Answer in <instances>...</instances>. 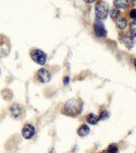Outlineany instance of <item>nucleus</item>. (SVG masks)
I'll use <instances>...</instances> for the list:
<instances>
[{
    "mask_svg": "<svg viewBox=\"0 0 136 153\" xmlns=\"http://www.w3.org/2000/svg\"><path fill=\"white\" fill-rule=\"evenodd\" d=\"M93 29H95V33L98 37L103 38V37H106V35H107V31L105 29V26H104L103 22L100 21V19H96L95 22Z\"/></svg>",
    "mask_w": 136,
    "mask_h": 153,
    "instance_id": "obj_4",
    "label": "nucleus"
},
{
    "mask_svg": "<svg viewBox=\"0 0 136 153\" xmlns=\"http://www.w3.org/2000/svg\"><path fill=\"white\" fill-rule=\"evenodd\" d=\"M134 66H135V70H136V59H135V61H134Z\"/></svg>",
    "mask_w": 136,
    "mask_h": 153,
    "instance_id": "obj_18",
    "label": "nucleus"
},
{
    "mask_svg": "<svg viewBox=\"0 0 136 153\" xmlns=\"http://www.w3.org/2000/svg\"><path fill=\"white\" fill-rule=\"evenodd\" d=\"M126 26H127V22H126V19H125L121 18V19H119L117 21V27H118L119 29H121V30L125 29V28H126Z\"/></svg>",
    "mask_w": 136,
    "mask_h": 153,
    "instance_id": "obj_10",
    "label": "nucleus"
},
{
    "mask_svg": "<svg viewBox=\"0 0 136 153\" xmlns=\"http://www.w3.org/2000/svg\"><path fill=\"white\" fill-rule=\"evenodd\" d=\"M81 110H82V102L78 98H72L64 105V112L71 117L77 115L81 112Z\"/></svg>",
    "mask_w": 136,
    "mask_h": 153,
    "instance_id": "obj_1",
    "label": "nucleus"
},
{
    "mask_svg": "<svg viewBox=\"0 0 136 153\" xmlns=\"http://www.w3.org/2000/svg\"><path fill=\"white\" fill-rule=\"evenodd\" d=\"M95 10H96V18H98V19H104L108 16L109 5L104 1L98 2L95 6Z\"/></svg>",
    "mask_w": 136,
    "mask_h": 153,
    "instance_id": "obj_2",
    "label": "nucleus"
},
{
    "mask_svg": "<svg viewBox=\"0 0 136 153\" xmlns=\"http://www.w3.org/2000/svg\"><path fill=\"white\" fill-rule=\"evenodd\" d=\"M131 34L133 37H136V19L135 21L132 22V25H131Z\"/></svg>",
    "mask_w": 136,
    "mask_h": 153,
    "instance_id": "obj_12",
    "label": "nucleus"
},
{
    "mask_svg": "<svg viewBox=\"0 0 136 153\" xmlns=\"http://www.w3.org/2000/svg\"><path fill=\"white\" fill-rule=\"evenodd\" d=\"M130 18L133 19H136V9H132V10L130 11Z\"/></svg>",
    "mask_w": 136,
    "mask_h": 153,
    "instance_id": "obj_15",
    "label": "nucleus"
},
{
    "mask_svg": "<svg viewBox=\"0 0 136 153\" xmlns=\"http://www.w3.org/2000/svg\"><path fill=\"white\" fill-rule=\"evenodd\" d=\"M21 113H23V109H21V107L19 105L14 104V105H12L10 107V114L13 117L18 118L19 117H21Z\"/></svg>",
    "mask_w": 136,
    "mask_h": 153,
    "instance_id": "obj_7",
    "label": "nucleus"
},
{
    "mask_svg": "<svg viewBox=\"0 0 136 153\" xmlns=\"http://www.w3.org/2000/svg\"><path fill=\"white\" fill-rule=\"evenodd\" d=\"M78 135L80 136V137H83V136H86L88 135V133H90V128L87 127L86 125H82L81 127L78 129L77 131Z\"/></svg>",
    "mask_w": 136,
    "mask_h": 153,
    "instance_id": "obj_8",
    "label": "nucleus"
},
{
    "mask_svg": "<svg viewBox=\"0 0 136 153\" xmlns=\"http://www.w3.org/2000/svg\"><path fill=\"white\" fill-rule=\"evenodd\" d=\"M37 76H38L40 82L48 83L51 79V74L47 70H45V68H41V70L38 71V74H37Z\"/></svg>",
    "mask_w": 136,
    "mask_h": 153,
    "instance_id": "obj_6",
    "label": "nucleus"
},
{
    "mask_svg": "<svg viewBox=\"0 0 136 153\" xmlns=\"http://www.w3.org/2000/svg\"><path fill=\"white\" fill-rule=\"evenodd\" d=\"M108 153H118V147L115 145H111L108 148Z\"/></svg>",
    "mask_w": 136,
    "mask_h": 153,
    "instance_id": "obj_13",
    "label": "nucleus"
},
{
    "mask_svg": "<svg viewBox=\"0 0 136 153\" xmlns=\"http://www.w3.org/2000/svg\"><path fill=\"white\" fill-rule=\"evenodd\" d=\"M115 5L117 7H120V8H124L128 5V2L127 1H120V0H118V1H115Z\"/></svg>",
    "mask_w": 136,
    "mask_h": 153,
    "instance_id": "obj_11",
    "label": "nucleus"
},
{
    "mask_svg": "<svg viewBox=\"0 0 136 153\" xmlns=\"http://www.w3.org/2000/svg\"><path fill=\"white\" fill-rule=\"evenodd\" d=\"M35 133H36V131H35V128L32 125H26L23 128V131H21V135H23L24 139H31V138H33Z\"/></svg>",
    "mask_w": 136,
    "mask_h": 153,
    "instance_id": "obj_5",
    "label": "nucleus"
},
{
    "mask_svg": "<svg viewBox=\"0 0 136 153\" xmlns=\"http://www.w3.org/2000/svg\"><path fill=\"white\" fill-rule=\"evenodd\" d=\"M110 13V16H111V18H116V16H118V13H119V11H118V9H116V8H112L111 9V11L109 12Z\"/></svg>",
    "mask_w": 136,
    "mask_h": 153,
    "instance_id": "obj_14",
    "label": "nucleus"
},
{
    "mask_svg": "<svg viewBox=\"0 0 136 153\" xmlns=\"http://www.w3.org/2000/svg\"><path fill=\"white\" fill-rule=\"evenodd\" d=\"M86 120H87L90 125H96V123H98V118H96V115L93 114V113H90V114L87 115Z\"/></svg>",
    "mask_w": 136,
    "mask_h": 153,
    "instance_id": "obj_9",
    "label": "nucleus"
},
{
    "mask_svg": "<svg viewBox=\"0 0 136 153\" xmlns=\"http://www.w3.org/2000/svg\"><path fill=\"white\" fill-rule=\"evenodd\" d=\"M31 57L36 63L44 65L47 61V55L40 49H34L31 51Z\"/></svg>",
    "mask_w": 136,
    "mask_h": 153,
    "instance_id": "obj_3",
    "label": "nucleus"
},
{
    "mask_svg": "<svg viewBox=\"0 0 136 153\" xmlns=\"http://www.w3.org/2000/svg\"><path fill=\"white\" fill-rule=\"evenodd\" d=\"M63 83H64V85H68V83H69V78L68 76H65V78H64V80H63Z\"/></svg>",
    "mask_w": 136,
    "mask_h": 153,
    "instance_id": "obj_16",
    "label": "nucleus"
},
{
    "mask_svg": "<svg viewBox=\"0 0 136 153\" xmlns=\"http://www.w3.org/2000/svg\"><path fill=\"white\" fill-rule=\"evenodd\" d=\"M106 117H108V113L107 112H104L102 115H100V118H99V120H104V118H105Z\"/></svg>",
    "mask_w": 136,
    "mask_h": 153,
    "instance_id": "obj_17",
    "label": "nucleus"
}]
</instances>
